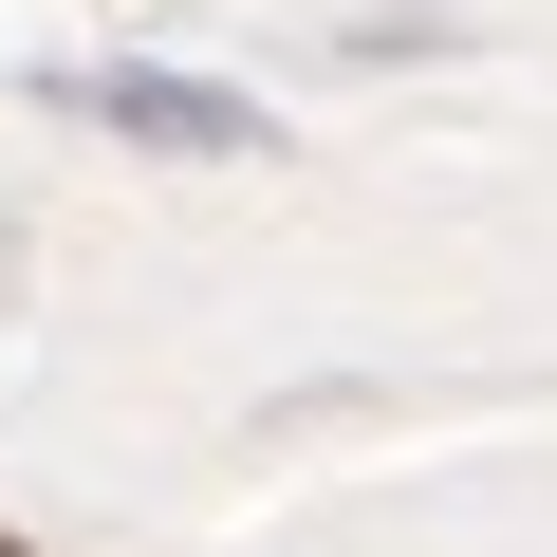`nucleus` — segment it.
Instances as JSON below:
<instances>
[{"label":"nucleus","mask_w":557,"mask_h":557,"mask_svg":"<svg viewBox=\"0 0 557 557\" xmlns=\"http://www.w3.org/2000/svg\"><path fill=\"white\" fill-rule=\"evenodd\" d=\"M38 94H57L75 131L186 149V168H260V149H278V131H260V94H205V75H131V57H112V75H38Z\"/></svg>","instance_id":"f257e3e1"}]
</instances>
